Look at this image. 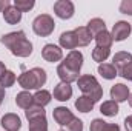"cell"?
Returning <instances> with one entry per match:
<instances>
[{"label":"cell","instance_id":"1","mask_svg":"<svg viewBox=\"0 0 132 131\" xmlns=\"http://www.w3.org/2000/svg\"><path fill=\"white\" fill-rule=\"evenodd\" d=\"M0 42L17 57H28L32 53V43L26 39L23 31H14L0 39Z\"/></svg>","mask_w":132,"mask_h":131},{"label":"cell","instance_id":"2","mask_svg":"<svg viewBox=\"0 0 132 131\" xmlns=\"http://www.w3.org/2000/svg\"><path fill=\"white\" fill-rule=\"evenodd\" d=\"M19 85L25 90H38L46 83V71L42 68H32L19 76Z\"/></svg>","mask_w":132,"mask_h":131},{"label":"cell","instance_id":"3","mask_svg":"<svg viewBox=\"0 0 132 131\" xmlns=\"http://www.w3.org/2000/svg\"><path fill=\"white\" fill-rule=\"evenodd\" d=\"M77 83H78V88L81 90L83 96H88L94 102H98L100 99L103 97V88L100 86V83L97 82V79L94 76L85 74V76L78 77Z\"/></svg>","mask_w":132,"mask_h":131},{"label":"cell","instance_id":"4","mask_svg":"<svg viewBox=\"0 0 132 131\" xmlns=\"http://www.w3.org/2000/svg\"><path fill=\"white\" fill-rule=\"evenodd\" d=\"M32 30L34 33L40 37H48L54 33L55 30V23H54V19L49 16V14H40L34 19L32 22Z\"/></svg>","mask_w":132,"mask_h":131},{"label":"cell","instance_id":"5","mask_svg":"<svg viewBox=\"0 0 132 131\" xmlns=\"http://www.w3.org/2000/svg\"><path fill=\"white\" fill-rule=\"evenodd\" d=\"M54 12L60 19H71L74 16V3L69 0H59L54 3Z\"/></svg>","mask_w":132,"mask_h":131},{"label":"cell","instance_id":"6","mask_svg":"<svg viewBox=\"0 0 132 131\" xmlns=\"http://www.w3.org/2000/svg\"><path fill=\"white\" fill-rule=\"evenodd\" d=\"M131 30H132L131 23H128V22H125V20H120V22H117V23L114 25L112 33H111V37H112V40H115V42H121V40H125V39L129 37Z\"/></svg>","mask_w":132,"mask_h":131},{"label":"cell","instance_id":"7","mask_svg":"<svg viewBox=\"0 0 132 131\" xmlns=\"http://www.w3.org/2000/svg\"><path fill=\"white\" fill-rule=\"evenodd\" d=\"M42 57L46 60V62H59V60H62V57H63V51L57 46V45H54V43H48V45H45L43 46V49H42Z\"/></svg>","mask_w":132,"mask_h":131},{"label":"cell","instance_id":"8","mask_svg":"<svg viewBox=\"0 0 132 131\" xmlns=\"http://www.w3.org/2000/svg\"><path fill=\"white\" fill-rule=\"evenodd\" d=\"M52 116H54V120H55L59 125H62V127H66V125L74 119L72 111L68 110L66 106H57V108H54Z\"/></svg>","mask_w":132,"mask_h":131},{"label":"cell","instance_id":"9","mask_svg":"<svg viewBox=\"0 0 132 131\" xmlns=\"http://www.w3.org/2000/svg\"><path fill=\"white\" fill-rule=\"evenodd\" d=\"M63 65H66L69 69H72V71L80 72V68H81V65H83V54H81L80 51H75V49L71 51V53L66 56Z\"/></svg>","mask_w":132,"mask_h":131},{"label":"cell","instance_id":"10","mask_svg":"<svg viewBox=\"0 0 132 131\" xmlns=\"http://www.w3.org/2000/svg\"><path fill=\"white\" fill-rule=\"evenodd\" d=\"M2 127L6 131H19L22 127V120L17 114L14 113H8L2 117Z\"/></svg>","mask_w":132,"mask_h":131},{"label":"cell","instance_id":"11","mask_svg":"<svg viewBox=\"0 0 132 131\" xmlns=\"http://www.w3.org/2000/svg\"><path fill=\"white\" fill-rule=\"evenodd\" d=\"M71 96H72V86L69 83L60 82L59 85H55V88H54V99L55 100L66 102L71 99Z\"/></svg>","mask_w":132,"mask_h":131},{"label":"cell","instance_id":"12","mask_svg":"<svg viewBox=\"0 0 132 131\" xmlns=\"http://www.w3.org/2000/svg\"><path fill=\"white\" fill-rule=\"evenodd\" d=\"M111 97L114 102H125L129 99V88L123 83H115L112 88H111Z\"/></svg>","mask_w":132,"mask_h":131},{"label":"cell","instance_id":"13","mask_svg":"<svg viewBox=\"0 0 132 131\" xmlns=\"http://www.w3.org/2000/svg\"><path fill=\"white\" fill-rule=\"evenodd\" d=\"M57 74L62 79V82H65V83H71V82H77L78 80V72L69 69L63 63H60V65L57 66Z\"/></svg>","mask_w":132,"mask_h":131},{"label":"cell","instance_id":"14","mask_svg":"<svg viewBox=\"0 0 132 131\" xmlns=\"http://www.w3.org/2000/svg\"><path fill=\"white\" fill-rule=\"evenodd\" d=\"M74 34H75V39H77L78 46H86L94 39V35L89 33L88 26H78L77 30H74Z\"/></svg>","mask_w":132,"mask_h":131},{"label":"cell","instance_id":"15","mask_svg":"<svg viewBox=\"0 0 132 131\" xmlns=\"http://www.w3.org/2000/svg\"><path fill=\"white\" fill-rule=\"evenodd\" d=\"M112 62H114L112 65L115 66V69H117V72H118V71H121L125 66L129 65L132 62V54L126 53V51H120V53H117V54L114 56Z\"/></svg>","mask_w":132,"mask_h":131},{"label":"cell","instance_id":"16","mask_svg":"<svg viewBox=\"0 0 132 131\" xmlns=\"http://www.w3.org/2000/svg\"><path fill=\"white\" fill-rule=\"evenodd\" d=\"M60 46H62V48H65V49H72V51H74V48H77V46H78L74 31H66V33H62V35H60Z\"/></svg>","mask_w":132,"mask_h":131},{"label":"cell","instance_id":"17","mask_svg":"<svg viewBox=\"0 0 132 131\" xmlns=\"http://www.w3.org/2000/svg\"><path fill=\"white\" fill-rule=\"evenodd\" d=\"M3 19H5V22H8L9 25H15V23H19V22L22 20V12H20L14 5H11L8 9L3 11Z\"/></svg>","mask_w":132,"mask_h":131},{"label":"cell","instance_id":"18","mask_svg":"<svg viewBox=\"0 0 132 131\" xmlns=\"http://www.w3.org/2000/svg\"><path fill=\"white\" fill-rule=\"evenodd\" d=\"M100 113L104 114V116H108V117H114V116L118 114V103L114 102V100H106V102L101 103Z\"/></svg>","mask_w":132,"mask_h":131},{"label":"cell","instance_id":"19","mask_svg":"<svg viewBox=\"0 0 132 131\" xmlns=\"http://www.w3.org/2000/svg\"><path fill=\"white\" fill-rule=\"evenodd\" d=\"M94 105H95V102H94L92 99H89L88 96H80V97L75 100V108H77L78 111H81V113H89V111H92Z\"/></svg>","mask_w":132,"mask_h":131},{"label":"cell","instance_id":"20","mask_svg":"<svg viewBox=\"0 0 132 131\" xmlns=\"http://www.w3.org/2000/svg\"><path fill=\"white\" fill-rule=\"evenodd\" d=\"M15 103H17V106H20V108H23V110H28V108H31L34 105V99L28 91H22V93L17 94Z\"/></svg>","mask_w":132,"mask_h":131},{"label":"cell","instance_id":"21","mask_svg":"<svg viewBox=\"0 0 132 131\" xmlns=\"http://www.w3.org/2000/svg\"><path fill=\"white\" fill-rule=\"evenodd\" d=\"M32 99H34V105L43 108V106H46V105L51 102V93L46 91V90H38V91L32 96Z\"/></svg>","mask_w":132,"mask_h":131},{"label":"cell","instance_id":"22","mask_svg":"<svg viewBox=\"0 0 132 131\" xmlns=\"http://www.w3.org/2000/svg\"><path fill=\"white\" fill-rule=\"evenodd\" d=\"M98 74L101 76V77L108 79V80L115 79V76H118L115 66L112 65V63H100L98 65Z\"/></svg>","mask_w":132,"mask_h":131},{"label":"cell","instance_id":"23","mask_svg":"<svg viewBox=\"0 0 132 131\" xmlns=\"http://www.w3.org/2000/svg\"><path fill=\"white\" fill-rule=\"evenodd\" d=\"M88 30H89V33L95 37L97 34L106 31V25H104V22L101 19H91L89 23H88Z\"/></svg>","mask_w":132,"mask_h":131},{"label":"cell","instance_id":"24","mask_svg":"<svg viewBox=\"0 0 132 131\" xmlns=\"http://www.w3.org/2000/svg\"><path fill=\"white\" fill-rule=\"evenodd\" d=\"M29 131H48V120L45 117H37L29 120Z\"/></svg>","mask_w":132,"mask_h":131},{"label":"cell","instance_id":"25","mask_svg":"<svg viewBox=\"0 0 132 131\" xmlns=\"http://www.w3.org/2000/svg\"><path fill=\"white\" fill-rule=\"evenodd\" d=\"M95 42H97V46H101V48H111V45H112V37H111V33H108V31H103V33L97 34L95 37Z\"/></svg>","mask_w":132,"mask_h":131},{"label":"cell","instance_id":"26","mask_svg":"<svg viewBox=\"0 0 132 131\" xmlns=\"http://www.w3.org/2000/svg\"><path fill=\"white\" fill-rule=\"evenodd\" d=\"M109 53H111V48H101V46H95L94 51H92V59L95 62H104L108 57H109Z\"/></svg>","mask_w":132,"mask_h":131},{"label":"cell","instance_id":"27","mask_svg":"<svg viewBox=\"0 0 132 131\" xmlns=\"http://www.w3.org/2000/svg\"><path fill=\"white\" fill-rule=\"evenodd\" d=\"M15 80H17V77H15V74L12 72V71H9V69H6L3 74H2V77H0V86H3V88H8V86H12L14 83H15Z\"/></svg>","mask_w":132,"mask_h":131},{"label":"cell","instance_id":"28","mask_svg":"<svg viewBox=\"0 0 132 131\" xmlns=\"http://www.w3.org/2000/svg\"><path fill=\"white\" fill-rule=\"evenodd\" d=\"M25 113H26V119H28V120H32V119H37V117H45V116H46L45 110H43L42 106H37V105H32V106L28 108Z\"/></svg>","mask_w":132,"mask_h":131},{"label":"cell","instance_id":"29","mask_svg":"<svg viewBox=\"0 0 132 131\" xmlns=\"http://www.w3.org/2000/svg\"><path fill=\"white\" fill-rule=\"evenodd\" d=\"M34 5H35L34 0H15V2H14V6H15L20 12H26V11L32 9Z\"/></svg>","mask_w":132,"mask_h":131},{"label":"cell","instance_id":"30","mask_svg":"<svg viewBox=\"0 0 132 131\" xmlns=\"http://www.w3.org/2000/svg\"><path fill=\"white\" fill-rule=\"evenodd\" d=\"M66 131H83V122L77 117H74L68 125H66Z\"/></svg>","mask_w":132,"mask_h":131},{"label":"cell","instance_id":"31","mask_svg":"<svg viewBox=\"0 0 132 131\" xmlns=\"http://www.w3.org/2000/svg\"><path fill=\"white\" fill-rule=\"evenodd\" d=\"M120 12L132 16V0H123L120 5Z\"/></svg>","mask_w":132,"mask_h":131},{"label":"cell","instance_id":"32","mask_svg":"<svg viewBox=\"0 0 132 131\" xmlns=\"http://www.w3.org/2000/svg\"><path fill=\"white\" fill-rule=\"evenodd\" d=\"M118 76H121V77H125V79H128V80H131L132 82V62L129 63V65H126L121 71H118L117 72Z\"/></svg>","mask_w":132,"mask_h":131},{"label":"cell","instance_id":"33","mask_svg":"<svg viewBox=\"0 0 132 131\" xmlns=\"http://www.w3.org/2000/svg\"><path fill=\"white\" fill-rule=\"evenodd\" d=\"M104 125H106V122L104 120H101V119H94L92 122H91V131H103L104 128Z\"/></svg>","mask_w":132,"mask_h":131},{"label":"cell","instance_id":"34","mask_svg":"<svg viewBox=\"0 0 132 131\" xmlns=\"http://www.w3.org/2000/svg\"><path fill=\"white\" fill-rule=\"evenodd\" d=\"M103 131H120V127H118L117 123H108V122H106Z\"/></svg>","mask_w":132,"mask_h":131},{"label":"cell","instance_id":"35","mask_svg":"<svg viewBox=\"0 0 132 131\" xmlns=\"http://www.w3.org/2000/svg\"><path fill=\"white\" fill-rule=\"evenodd\" d=\"M11 6V2L9 0H0V12H3L5 9H8Z\"/></svg>","mask_w":132,"mask_h":131},{"label":"cell","instance_id":"36","mask_svg":"<svg viewBox=\"0 0 132 131\" xmlns=\"http://www.w3.org/2000/svg\"><path fill=\"white\" fill-rule=\"evenodd\" d=\"M125 127H126L128 131H132V116H128L125 119Z\"/></svg>","mask_w":132,"mask_h":131},{"label":"cell","instance_id":"37","mask_svg":"<svg viewBox=\"0 0 132 131\" xmlns=\"http://www.w3.org/2000/svg\"><path fill=\"white\" fill-rule=\"evenodd\" d=\"M3 99H5V88L0 86V105H2V102H3Z\"/></svg>","mask_w":132,"mask_h":131},{"label":"cell","instance_id":"38","mask_svg":"<svg viewBox=\"0 0 132 131\" xmlns=\"http://www.w3.org/2000/svg\"><path fill=\"white\" fill-rule=\"evenodd\" d=\"M6 71V68H5V65H3V62H0V77H2V74Z\"/></svg>","mask_w":132,"mask_h":131},{"label":"cell","instance_id":"39","mask_svg":"<svg viewBox=\"0 0 132 131\" xmlns=\"http://www.w3.org/2000/svg\"><path fill=\"white\" fill-rule=\"evenodd\" d=\"M129 105L132 106V94H129Z\"/></svg>","mask_w":132,"mask_h":131},{"label":"cell","instance_id":"40","mask_svg":"<svg viewBox=\"0 0 132 131\" xmlns=\"http://www.w3.org/2000/svg\"><path fill=\"white\" fill-rule=\"evenodd\" d=\"M60 131H63V130H60Z\"/></svg>","mask_w":132,"mask_h":131}]
</instances>
